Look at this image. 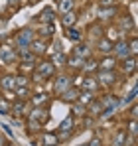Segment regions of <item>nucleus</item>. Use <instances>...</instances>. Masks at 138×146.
<instances>
[{
	"label": "nucleus",
	"instance_id": "obj_20",
	"mask_svg": "<svg viewBox=\"0 0 138 146\" xmlns=\"http://www.w3.org/2000/svg\"><path fill=\"white\" fill-rule=\"evenodd\" d=\"M65 65H69V67H73V69H83V65H85V59L73 53L71 57H67V63H65Z\"/></svg>",
	"mask_w": 138,
	"mask_h": 146
},
{
	"label": "nucleus",
	"instance_id": "obj_16",
	"mask_svg": "<svg viewBox=\"0 0 138 146\" xmlns=\"http://www.w3.org/2000/svg\"><path fill=\"white\" fill-rule=\"evenodd\" d=\"M73 24H77V14L71 10V12H65L61 14V26L65 28H73Z\"/></svg>",
	"mask_w": 138,
	"mask_h": 146
},
{
	"label": "nucleus",
	"instance_id": "obj_39",
	"mask_svg": "<svg viewBox=\"0 0 138 146\" xmlns=\"http://www.w3.org/2000/svg\"><path fill=\"white\" fill-rule=\"evenodd\" d=\"M126 132H130V134H132V138L136 136V121H134V119L128 122V128H126Z\"/></svg>",
	"mask_w": 138,
	"mask_h": 146
},
{
	"label": "nucleus",
	"instance_id": "obj_22",
	"mask_svg": "<svg viewBox=\"0 0 138 146\" xmlns=\"http://www.w3.org/2000/svg\"><path fill=\"white\" fill-rule=\"evenodd\" d=\"M93 99H95V93H93V91H85V89H83V91H79V97H77V101H79L81 105H85V107H87Z\"/></svg>",
	"mask_w": 138,
	"mask_h": 146
},
{
	"label": "nucleus",
	"instance_id": "obj_26",
	"mask_svg": "<svg viewBox=\"0 0 138 146\" xmlns=\"http://www.w3.org/2000/svg\"><path fill=\"white\" fill-rule=\"evenodd\" d=\"M14 93H16V99L26 101V99L32 95V89H30V87H16V89H14Z\"/></svg>",
	"mask_w": 138,
	"mask_h": 146
},
{
	"label": "nucleus",
	"instance_id": "obj_14",
	"mask_svg": "<svg viewBox=\"0 0 138 146\" xmlns=\"http://www.w3.org/2000/svg\"><path fill=\"white\" fill-rule=\"evenodd\" d=\"M97 49H99L101 53H105V55H109V53L113 51V42H111V40H107V38L103 36L101 40H97Z\"/></svg>",
	"mask_w": 138,
	"mask_h": 146
},
{
	"label": "nucleus",
	"instance_id": "obj_10",
	"mask_svg": "<svg viewBox=\"0 0 138 146\" xmlns=\"http://www.w3.org/2000/svg\"><path fill=\"white\" fill-rule=\"evenodd\" d=\"M75 55H79V57H83V59H89L93 53V48H89V44H85V42H79L77 46H75V51H73Z\"/></svg>",
	"mask_w": 138,
	"mask_h": 146
},
{
	"label": "nucleus",
	"instance_id": "obj_32",
	"mask_svg": "<svg viewBox=\"0 0 138 146\" xmlns=\"http://www.w3.org/2000/svg\"><path fill=\"white\" fill-rule=\"evenodd\" d=\"M10 109H12L10 101H8L6 97H0V115H8V113H10Z\"/></svg>",
	"mask_w": 138,
	"mask_h": 146
},
{
	"label": "nucleus",
	"instance_id": "obj_49",
	"mask_svg": "<svg viewBox=\"0 0 138 146\" xmlns=\"http://www.w3.org/2000/svg\"><path fill=\"white\" fill-rule=\"evenodd\" d=\"M55 2H59V0H55Z\"/></svg>",
	"mask_w": 138,
	"mask_h": 146
},
{
	"label": "nucleus",
	"instance_id": "obj_29",
	"mask_svg": "<svg viewBox=\"0 0 138 146\" xmlns=\"http://www.w3.org/2000/svg\"><path fill=\"white\" fill-rule=\"evenodd\" d=\"M30 99H32V103H34L36 107H40V105L46 103L49 97H47V93H36V95H30Z\"/></svg>",
	"mask_w": 138,
	"mask_h": 146
},
{
	"label": "nucleus",
	"instance_id": "obj_12",
	"mask_svg": "<svg viewBox=\"0 0 138 146\" xmlns=\"http://www.w3.org/2000/svg\"><path fill=\"white\" fill-rule=\"evenodd\" d=\"M59 97H61V101H63V103H75V101H77V97H79V89L69 87V89H65Z\"/></svg>",
	"mask_w": 138,
	"mask_h": 146
},
{
	"label": "nucleus",
	"instance_id": "obj_37",
	"mask_svg": "<svg viewBox=\"0 0 138 146\" xmlns=\"http://www.w3.org/2000/svg\"><path fill=\"white\" fill-rule=\"evenodd\" d=\"M28 79L30 77H26V75H18L16 77V87H28V83H30Z\"/></svg>",
	"mask_w": 138,
	"mask_h": 146
},
{
	"label": "nucleus",
	"instance_id": "obj_21",
	"mask_svg": "<svg viewBox=\"0 0 138 146\" xmlns=\"http://www.w3.org/2000/svg\"><path fill=\"white\" fill-rule=\"evenodd\" d=\"M57 4H59V6H57L59 14H65V12H71V10L75 8V0H59Z\"/></svg>",
	"mask_w": 138,
	"mask_h": 146
},
{
	"label": "nucleus",
	"instance_id": "obj_31",
	"mask_svg": "<svg viewBox=\"0 0 138 146\" xmlns=\"http://www.w3.org/2000/svg\"><path fill=\"white\" fill-rule=\"evenodd\" d=\"M85 111H87V107H85V105H81V103H79V105H77V103H73V105H71V113H73V115L85 117V115H87Z\"/></svg>",
	"mask_w": 138,
	"mask_h": 146
},
{
	"label": "nucleus",
	"instance_id": "obj_30",
	"mask_svg": "<svg viewBox=\"0 0 138 146\" xmlns=\"http://www.w3.org/2000/svg\"><path fill=\"white\" fill-rule=\"evenodd\" d=\"M83 69L85 71H99V61L97 59H85V65H83Z\"/></svg>",
	"mask_w": 138,
	"mask_h": 146
},
{
	"label": "nucleus",
	"instance_id": "obj_1",
	"mask_svg": "<svg viewBox=\"0 0 138 146\" xmlns=\"http://www.w3.org/2000/svg\"><path fill=\"white\" fill-rule=\"evenodd\" d=\"M53 75H55V65H53L51 61H42V63L38 65V69L34 71V81L42 83L44 79H49V77H53Z\"/></svg>",
	"mask_w": 138,
	"mask_h": 146
},
{
	"label": "nucleus",
	"instance_id": "obj_4",
	"mask_svg": "<svg viewBox=\"0 0 138 146\" xmlns=\"http://www.w3.org/2000/svg\"><path fill=\"white\" fill-rule=\"evenodd\" d=\"M16 57H18V53H16V49L12 48V46H8V44L0 46V61L2 63H12Z\"/></svg>",
	"mask_w": 138,
	"mask_h": 146
},
{
	"label": "nucleus",
	"instance_id": "obj_33",
	"mask_svg": "<svg viewBox=\"0 0 138 146\" xmlns=\"http://www.w3.org/2000/svg\"><path fill=\"white\" fill-rule=\"evenodd\" d=\"M53 36V24H46L40 30V38H51Z\"/></svg>",
	"mask_w": 138,
	"mask_h": 146
},
{
	"label": "nucleus",
	"instance_id": "obj_36",
	"mask_svg": "<svg viewBox=\"0 0 138 146\" xmlns=\"http://www.w3.org/2000/svg\"><path fill=\"white\" fill-rule=\"evenodd\" d=\"M134 99H136V87H132V91H130L126 97L122 99V101H118V105H128V103H132Z\"/></svg>",
	"mask_w": 138,
	"mask_h": 146
},
{
	"label": "nucleus",
	"instance_id": "obj_25",
	"mask_svg": "<svg viewBox=\"0 0 138 146\" xmlns=\"http://www.w3.org/2000/svg\"><path fill=\"white\" fill-rule=\"evenodd\" d=\"M67 38L79 44V42H83V32L81 30H75V28H67Z\"/></svg>",
	"mask_w": 138,
	"mask_h": 146
},
{
	"label": "nucleus",
	"instance_id": "obj_11",
	"mask_svg": "<svg viewBox=\"0 0 138 146\" xmlns=\"http://www.w3.org/2000/svg\"><path fill=\"white\" fill-rule=\"evenodd\" d=\"M116 67V59L113 55H105L101 61H99V69H105V71H115Z\"/></svg>",
	"mask_w": 138,
	"mask_h": 146
},
{
	"label": "nucleus",
	"instance_id": "obj_23",
	"mask_svg": "<svg viewBox=\"0 0 138 146\" xmlns=\"http://www.w3.org/2000/svg\"><path fill=\"white\" fill-rule=\"evenodd\" d=\"M51 63H53V65H65V63H67V55H65L63 51H53Z\"/></svg>",
	"mask_w": 138,
	"mask_h": 146
},
{
	"label": "nucleus",
	"instance_id": "obj_24",
	"mask_svg": "<svg viewBox=\"0 0 138 146\" xmlns=\"http://www.w3.org/2000/svg\"><path fill=\"white\" fill-rule=\"evenodd\" d=\"M40 20H42V22H46V24H51V22L55 20V12H53V8H46V10H42Z\"/></svg>",
	"mask_w": 138,
	"mask_h": 146
},
{
	"label": "nucleus",
	"instance_id": "obj_18",
	"mask_svg": "<svg viewBox=\"0 0 138 146\" xmlns=\"http://www.w3.org/2000/svg\"><path fill=\"white\" fill-rule=\"evenodd\" d=\"M101 105H103V109H118V99L115 95H107V97L101 99Z\"/></svg>",
	"mask_w": 138,
	"mask_h": 146
},
{
	"label": "nucleus",
	"instance_id": "obj_19",
	"mask_svg": "<svg viewBox=\"0 0 138 146\" xmlns=\"http://www.w3.org/2000/svg\"><path fill=\"white\" fill-rule=\"evenodd\" d=\"M81 85H83V89H85V91H93V93L99 89V81H97V77H95V75H89Z\"/></svg>",
	"mask_w": 138,
	"mask_h": 146
},
{
	"label": "nucleus",
	"instance_id": "obj_2",
	"mask_svg": "<svg viewBox=\"0 0 138 146\" xmlns=\"http://www.w3.org/2000/svg\"><path fill=\"white\" fill-rule=\"evenodd\" d=\"M111 53H115V59H126L128 55H132L130 49H128V42L126 40H116L113 44V51Z\"/></svg>",
	"mask_w": 138,
	"mask_h": 146
},
{
	"label": "nucleus",
	"instance_id": "obj_48",
	"mask_svg": "<svg viewBox=\"0 0 138 146\" xmlns=\"http://www.w3.org/2000/svg\"><path fill=\"white\" fill-rule=\"evenodd\" d=\"M79 146H87V144H79Z\"/></svg>",
	"mask_w": 138,
	"mask_h": 146
},
{
	"label": "nucleus",
	"instance_id": "obj_28",
	"mask_svg": "<svg viewBox=\"0 0 138 146\" xmlns=\"http://www.w3.org/2000/svg\"><path fill=\"white\" fill-rule=\"evenodd\" d=\"M120 30H124V32H126V30H130V32L134 30V20H132V16H124V18L120 20Z\"/></svg>",
	"mask_w": 138,
	"mask_h": 146
},
{
	"label": "nucleus",
	"instance_id": "obj_34",
	"mask_svg": "<svg viewBox=\"0 0 138 146\" xmlns=\"http://www.w3.org/2000/svg\"><path fill=\"white\" fill-rule=\"evenodd\" d=\"M89 34H91L95 40H101V38H103V28H101L99 24H95V26L89 28Z\"/></svg>",
	"mask_w": 138,
	"mask_h": 146
},
{
	"label": "nucleus",
	"instance_id": "obj_6",
	"mask_svg": "<svg viewBox=\"0 0 138 146\" xmlns=\"http://www.w3.org/2000/svg\"><path fill=\"white\" fill-rule=\"evenodd\" d=\"M71 87V79H69L67 75H59V77H55V81H53V93L55 95H61L65 89Z\"/></svg>",
	"mask_w": 138,
	"mask_h": 146
},
{
	"label": "nucleus",
	"instance_id": "obj_13",
	"mask_svg": "<svg viewBox=\"0 0 138 146\" xmlns=\"http://www.w3.org/2000/svg\"><path fill=\"white\" fill-rule=\"evenodd\" d=\"M0 87H2L4 91H14V89H16V77H14V75H4V77L0 79Z\"/></svg>",
	"mask_w": 138,
	"mask_h": 146
},
{
	"label": "nucleus",
	"instance_id": "obj_17",
	"mask_svg": "<svg viewBox=\"0 0 138 146\" xmlns=\"http://www.w3.org/2000/svg\"><path fill=\"white\" fill-rule=\"evenodd\" d=\"M59 144V136L53 132H46L42 134V146H57Z\"/></svg>",
	"mask_w": 138,
	"mask_h": 146
},
{
	"label": "nucleus",
	"instance_id": "obj_43",
	"mask_svg": "<svg viewBox=\"0 0 138 146\" xmlns=\"http://www.w3.org/2000/svg\"><path fill=\"white\" fill-rule=\"evenodd\" d=\"M2 128H4V132H6V134H8V136H12V130H10V128H8V124H2Z\"/></svg>",
	"mask_w": 138,
	"mask_h": 146
},
{
	"label": "nucleus",
	"instance_id": "obj_46",
	"mask_svg": "<svg viewBox=\"0 0 138 146\" xmlns=\"http://www.w3.org/2000/svg\"><path fill=\"white\" fill-rule=\"evenodd\" d=\"M0 146H6V138H4L2 134H0Z\"/></svg>",
	"mask_w": 138,
	"mask_h": 146
},
{
	"label": "nucleus",
	"instance_id": "obj_3",
	"mask_svg": "<svg viewBox=\"0 0 138 146\" xmlns=\"http://www.w3.org/2000/svg\"><path fill=\"white\" fill-rule=\"evenodd\" d=\"M97 81H99V85L101 87H113L116 83V73L115 71H105V69H99L97 71Z\"/></svg>",
	"mask_w": 138,
	"mask_h": 146
},
{
	"label": "nucleus",
	"instance_id": "obj_8",
	"mask_svg": "<svg viewBox=\"0 0 138 146\" xmlns=\"http://www.w3.org/2000/svg\"><path fill=\"white\" fill-rule=\"evenodd\" d=\"M47 49V44L44 42V38H38V40H32V44H30V51L34 53V55H44Z\"/></svg>",
	"mask_w": 138,
	"mask_h": 146
},
{
	"label": "nucleus",
	"instance_id": "obj_45",
	"mask_svg": "<svg viewBox=\"0 0 138 146\" xmlns=\"http://www.w3.org/2000/svg\"><path fill=\"white\" fill-rule=\"evenodd\" d=\"M6 4H8V6H16V4H18V0H6Z\"/></svg>",
	"mask_w": 138,
	"mask_h": 146
},
{
	"label": "nucleus",
	"instance_id": "obj_41",
	"mask_svg": "<svg viewBox=\"0 0 138 146\" xmlns=\"http://www.w3.org/2000/svg\"><path fill=\"white\" fill-rule=\"evenodd\" d=\"M99 4H101V6H113L115 0H99Z\"/></svg>",
	"mask_w": 138,
	"mask_h": 146
},
{
	"label": "nucleus",
	"instance_id": "obj_27",
	"mask_svg": "<svg viewBox=\"0 0 138 146\" xmlns=\"http://www.w3.org/2000/svg\"><path fill=\"white\" fill-rule=\"evenodd\" d=\"M73 117H67V119H63L61 121V124H59V130L61 132H73Z\"/></svg>",
	"mask_w": 138,
	"mask_h": 146
},
{
	"label": "nucleus",
	"instance_id": "obj_40",
	"mask_svg": "<svg viewBox=\"0 0 138 146\" xmlns=\"http://www.w3.org/2000/svg\"><path fill=\"white\" fill-rule=\"evenodd\" d=\"M87 146H103V142H101V138H91L87 142Z\"/></svg>",
	"mask_w": 138,
	"mask_h": 146
},
{
	"label": "nucleus",
	"instance_id": "obj_35",
	"mask_svg": "<svg viewBox=\"0 0 138 146\" xmlns=\"http://www.w3.org/2000/svg\"><path fill=\"white\" fill-rule=\"evenodd\" d=\"M24 107H26V101H20V99H18V101L12 105V109H10V111H14V115H22V113H24Z\"/></svg>",
	"mask_w": 138,
	"mask_h": 146
},
{
	"label": "nucleus",
	"instance_id": "obj_38",
	"mask_svg": "<svg viewBox=\"0 0 138 146\" xmlns=\"http://www.w3.org/2000/svg\"><path fill=\"white\" fill-rule=\"evenodd\" d=\"M128 49H130V53H132V55H136V51H138V42H136V36H132V40H130V44H128Z\"/></svg>",
	"mask_w": 138,
	"mask_h": 146
},
{
	"label": "nucleus",
	"instance_id": "obj_15",
	"mask_svg": "<svg viewBox=\"0 0 138 146\" xmlns=\"http://www.w3.org/2000/svg\"><path fill=\"white\" fill-rule=\"evenodd\" d=\"M126 138H128L126 128H118L115 138H113V146H126Z\"/></svg>",
	"mask_w": 138,
	"mask_h": 146
},
{
	"label": "nucleus",
	"instance_id": "obj_9",
	"mask_svg": "<svg viewBox=\"0 0 138 146\" xmlns=\"http://www.w3.org/2000/svg\"><path fill=\"white\" fill-rule=\"evenodd\" d=\"M116 12H118V8H116L115 4L113 6H101L99 8V18L101 20H113Z\"/></svg>",
	"mask_w": 138,
	"mask_h": 146
},
{
	"label": "nucleus",
	"instance_id": "obj_42",
	"mask_svg": "<svg viewBox=\"0 0 138 146\" xmlns=\"http://www.w3.org/2000/svg\"><path fill=\"white\" fill-rule=\"evenodd\" d=\"M83 122H85V128H91V117H85V121H83Z\"/></svg>",
	"mask_w": 138,
	"mask_h": 146
},
{
	"label": "nucleus",
	"instance_id": "obj_44",
	"mask_svg": "<svg viewBox=\"0 0 138 146\" xmlns=\"http://www.w3.org/2000/svg\"><path fill=\"white\" fill-rule=\"evenodd\" d=\"M130 119H136V107L130 109Z\"/></svg>",
	"mask_w": 138,
	"mask_h": 146
},
{
	"label": "nucleus",
	"instance_id": "obj_5",
	"mask_svg": "<svg viewBox=\"0 0 138 146\" xmlns=\"http://www.w3.org/2000/svg\"><path fill=\"white\" fill-rule=\"evenodd\" d=\"M32 40H34V32H32V30H20V32L16 34V44H18V48H30Z\"/></svg>",
	"mask_w": 138,
	"mask_h": 146
},
{
	"label": "nucleus",
	"instance_id": "obj_47",
	"mask_svg": "<svg viewBox=\"0 0 138 146\" xmlns=\"http://www.w3.org/2000/svg\"><path fill=\"white\" fill-rule=\"evenodd\" d=\"M6 146H16V144H12V142H10V144H6Z\"/></svg>",
	"mask_w": 138,
	"mask_h": 146
},
{
	"label": "nucleus",
	"instance_id": "obj_7",
	"mask_svg": "<svg viewBox=\"0 0 138 146\" xmlns=\"http://www.w3.org/2000/svg\"><path fill=\"white\" fill-rule=\"evenodd\" d=\"M122 73L124 75H134L136 71V55H128L126 59H122Z\"/></svg>",
	"mask_w": 138,
	"mask_h": 146
}]
</instances>
